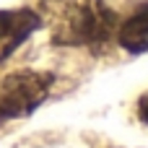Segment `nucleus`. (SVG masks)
Returning a JSON list of instances; mask_svg holds the SVG:
<instances>
[{
    "label": "nucleus",
    "mask_w": 148,
    "mask_h": 148,
    "mask_svg": "<svg viewBox=\"0 0 148 148\" xmlns=\"http://www.w3.org/2000/svg\"><path fill=\"white\" fill-rule=\"evenodd\" d=\"M138 114H140V120L148 125V94L140 96V101H138Z\"/></svg>",
    "instance_id": "5"
},
{
    "label": "nucleus",
    "mask_w": 148,
    "mask_h": 148,
    "mask_svg": "<svg viewBox=\"0 0 148 148\" xmlns=\"http://www.w3.org/2000/svg\"><path fill=\"white\" fill-rule=\"evenodd\" d=\"M39 26L42 23L34 10H3L0 13V62L10 57Z\"/></svg>",
    "instance_id": "3"
},
{
    "label": "nucleus",
    "mask_w": 148,
    "mask_h": 148,
    "mask_svg": "<svg viewBox=\"0 0 148 148\" xmlns=\"http://www.w3.org/2000/svg\"><path fill=\"white\" fill-rule=\"evenodd\" d=\"M36 16L60 47H99L117 23L104 0H42Z\"/></svg>",
    "instance_id": "1"
},
{
    "label": "nucleus",
    "mask_w": 148,
    "mask_h": 148,
    "mask_svg": "<svg viewBox=\"0 0 148 148\" xmlns=\"http://www.w3.org/2000/svg\"><path fill=\"white\" fill-rule=\"evenodd\" d=\"M52 83H55L52 73H39V70L10 73L0 83V122L31 114L47 99Z\"/></svg>",
    "instance_id": "2"
},
{
    "label": "nucleus",
    "mask_w": 148,
    "mask_h": 148,
    "mask_svg": "<svg viewBox=\"0 0 148 148\" xmlns=\"http://www.w3.org/2000/svg\"><path fill=\"white\" fill-rule=\"evenodd\" d=\"M117 42L127 52H146L148 49V5L135 10L117 29Z\"/></svg>",
    "instance_id": "4"
}]
</instances>
